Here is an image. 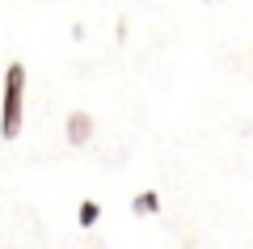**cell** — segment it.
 <instances>
[{
	"label": "cell",
	"instance_id": "1",
	"mask_svg": "<svg viewBox=\"0 0 253 249\" xmlns=\"http://www.w3.org/2000/svg\"><path fill=\"white\" fill-rule=\"evenodd\" d=\"M21 101H26V68L9 63L4 72V98H0V135L13 140L21 131Z\"/></svg>",
	"mask_w": 253,
	"mask_h": 249
},
{
	"label": "cell",
	"instance_id": "2",
	"mask_svg": "<svg viewBox=\"0 0 253 249\" xmlns=\"http://www.w3.org/2000/svg\"><path fill=\"white\" fill-rule=\"evenodd\" d=\"M93 135V118L84 114V110H76V114H68V144H84Z\"/></svg>",
	"mask_w": 253,
	"mask_h": 249
},
{
	"label": "cell",
	"instance_id": "3",
	"mask_svg": "<svg viewBox=\"0 0 253 249\" xmlns=\"http://www.w3.org/2000/svg\"><path fill=\"white\" fill-rule=\"evenodd\" d=\"M131 211H135V215H156V211H161V195H156V190H144V195H135Z\"/></svg>",
	"mask_w": 253,
	"mask_h": 249
},
{
	"label": "cell",
	"instance_id": "4",
	"mask_svg": "<svg viewBox=\"0 0 253 249\" xmlns=\"http://www.w3.org/2000/svg\"><path fill=\"white\" fill-rule=\"evenodd\" d=\"M76 220H81V228H93V224L101 220V203L84 199V203H81V211H76Z\"/></svg>",
	"mask_w": 253,
	"mask_h": 249
}]
</instances>
